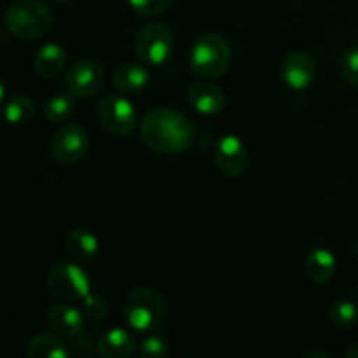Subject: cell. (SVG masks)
I'll return each instance as SVG.
<instances>
[{
  "mask_svg": "<svg viewBox=\"0 0 358 358\" xmlns=\"http://www.w3.org/2000/svg\"><path fill=\"white\" fill-rule=\"evenodd\" d=\"M341 73L350 86L358 87V48H350L343 55Z\"/></svg>",
  "mask_w": 358,
  "mask_h": 358,
  "instance_id": "484cf974",
  "label": "cell"
},
{
  "mask_svg": "<svg viewBox=\"0 0 358 358\" xmlns=\"http://www.w3.org/2000/svg\"><path fill=\"white\" fill-rule=\"evenodd\" d=\"M6 27L20 41H35L51 30L55 13L44 0H14L6 10Z\"/></svg>",
  "mask_w": 358,
  "mask_h": 358,
  "instance_id": "7a4b0ae2",
  "label": "cell"
},
{
  "mask_svg": "<svg viewBox=\"0 0 358 358\" xmlns=\"http://www.w3.org/2000/svg\"><path fill=\"white\" fill-rule=\"evenodd\" d=\"M3 103H6V87H3L2 80H0V110H2Z\"/></svg>",
  "mask_w": 358,
  "mask_h": 358,
  "instance_id": "f1b7e54d",
  "label": "cell"
},
{
  "mask_svg": "<svg viewBox=\"0 0 358 358\" xmlns=\"http://www.w3.org/2000/svg\"><path fill=\"white\" fill-rule=\"evenodd\" d=\"M346 358H358V341L350 346L348 352H346Z\"/></svg>",
  "mask_w": 358,
  "mask_h": 358,
  "instance_id": "83f0119b",
  "label": "cell"
},
{
  "mask_svg": "<svg viewBox=\"0 0 358 358\" xmlns=\"http://www.w3.org/2000/svg\"><path fill=\"white\" fill-rule=\"evenodd\" d=\"M317 62L310 52L304 51L289 52L280 66L283 84L292 91L308 90L317 79Z\"/></svg>",
  "mask_w": 358,
  "mask_h": 358,
  "instance_id": "30bf717a",
  "label": "cell"
},
{
  "mask_svg": "<svg viewBox=\"0 0 358 358\" xmlns=\"http://www.w3.org/2000/svg\"><path fill=\"white\" fill-rule=\"evenodd\" d=\"M329 318L339 329H348L358 322V308L352 301H338L329 308Z\"/></svg>",
  "mask_w": 358,
  "mask_h": 358,
  "instance_id": "7402d4cb",
  "label": "cell"
},
{
  "mask_svg": "<svg viewBox=\"0 0 358 358\" xmlns=\"http://www.w3.org/2000/svg\"><path fill=\"white\" fill-rule=\"evenodd\" d=\"M28 358H69V348L56 332H42L28 345Z\"/></svg>",
  "mask_w": 358,
  "mask_h": 358,
  "instance_id": "d6986e66",
  "label": "cell"
},
{
  "mask_svg": "<svg viewBox=\"0 0 358 358\" xmlns=\"http://www.w3.org/2000/svg\"><path fill=\"white\" fill-rule=\"evenodd\" d=\"M96 352L100 358H131L136 352V341L131 332L114 327L98 339Z\"/></svg>",
  "mask_w": 358,
  "mask_h": 358,
  "instance_id": "5bb4252c",
  "label": "cell"
},
{
  "mask_svg": "<svg viewBox=\"0 0 358 358\" xmlns=\"http://www.w3.org/2000/svg\"><path fill=\"white\" fill-rule=\"evenodd\" d=\"M52 2H58V3H63V2H70V0H52Z\"/></svg>",
  "mask_w": 358,
  "mask_h": 358,
  "instance_id": "f546056e",
  "label": "cell"
},
{
  "mask_svg": "<svg viewBox=\"0 0 358 358\" xmlns=\"http://www.w3.org/2000/svg\"><path fill=\"white\" fill-rule=\"evenodd\" d=\"M357 257H358V245H357Z\"/></svg>",
  "mask_w": 358,
  "mask_h": 358,
  "instance_id": "1f68e13d",
  "label": "cell"
},
{
  "mask_svg": "<svg viewBox=\"0 0 358 358\" xmlns=\"http://www.w3.org/2000/svg\"><path fill=\"white\" fill-rule=\"evenodd\" d=\"M357 299H358V287H357Z\"/></svg>",
  "mask_w": 358,
  "mask_h": 358,
  "instance_id": "4dcf8cb0",
  "label": "cell"
},
{
  "mask_svg": "<svg viewBox=\"0 0 358 358\" xmlns=\"http://www.w3.org/2000/svg\"><path fill=\"white\" fill-rule=\"evenodd\" d=\"M166 306L159 292L147 287L135 289L124 301L122 318L129 329L140 334H152L163 324Z\"/></svg>",
  "mask_w": 358,
  "mask_h": 358,
  "instance_id": "277c9868",
  "label": "cell"
},
{
  "mask_svg": "<svg viewBox=\"0 0 358 358\" xmlns=\"http://www.w3.org/2000/svg\"><path fill=\"white\" fill-rule=\"evenodd\" d=\"M140 358H170V346L159 334H150L138 346Z\"/></svg>",
  "mask_w": 358,
  "mask_h": 358,
  "instance_id": "603a6c76",
  "label": "cell"
},
{
  "mask_svg": "<svg viewBox=\"0 0 358 358\" xmlns=\"http://www.w3.org/2000/svg\"><path fill=\"white\" fill-rule=\"evenodd\" d=\"M142 142L159 154H178L191 147L194 128L180 112L168 107H157L147 112L140 122Z\"/></svg>",
  "mask_w": 358,
  "mask_h": 358,
  "instance_id": "6da1fadb",
  "label": "cell"
},
{
  "mask_svg": "<svg viewBox=\"0 0 358 358\" xmlns=\"http://www.w3.org/2000/svg\"><path fill=\"white\" fill-rule=\"evenodd\" d=\"M66 66V52L59 44H45L34 58V69L42 79H52L59 76Z\"/></svg>",
  "mask_w": 358,
  "mask_h": 358,
  "instance_id": "2e32d148",
  "label": "cell"
},
{
  "mask_svg": "<svg viewBox=\"0 0 358 358\" xmlns=\"http://www.w3.org/2000/svg\"><path fill=\"white\" fill-rule=\"evenodd\" d=\"M189 101L203 115H217L226 105L224 91L212 80L199 79L189 86Z\"/></svg>",
  "mask_w": 358,
  "mask_h": 358,
  "instance_id": "7c38bea8",
  "label": "cell"
},
{
  "mask_svg": "<svg viewBox=\"0 0 358 358\" xmlns=\"http://www.w3.org/2000/svg\"><path fill=\"white\" fill-rule=\"evenodd\" d=\"M303 358H332V357L329 355V353L322 352V350H311V352H308Z\"/></svg>",
  "mask_w": 358,
  "mask_h": 358,
  "instance_id": "4316f807",
  "label": "cell"
},
{
  "mask_svg": "<svg viewBox=\"0 0 358 358\" xmlns=\"http://www.w3.org/2000/svg\"><path fill=\"white\" fill-rule=\"evenodd\" d=\"M76 112V96L70 93H56L45 101L44 115L49 122L58 124V122L69 121Z\"/></svg>",
  "mask_w": 358,
  "mask_h": 358,
  "instance_id": "44dd1931",
  "label": "cell"
},
{
  "mask_svg": "<svg viewBox=\"0 0 358 358\" xmlns=\"http://www.w3.org/2000/svg\"><path fill=\"white\" fill-rule=\"evenodd\" d=\"M231 59H233L231 45L222 35L203 34L192 44L189 65L198 79L213 80L227 72Z\"/></svg>",
  "mask_w": 358,
  "mask_h": 358,
  "instance_id": "3957f363",
  "label": "cell"
},
{
  "mask_svg": "<svg viewBox=\"0 0 358 358\" xmlns=\"http://www.w3.org/2000/svg\"><path fill=\"white\" fill-rule=\"evenodd\" d=\"M133 51L145 66H163L175 51V35L161 21L143 24L135 35Z\"/></svg>",
  "mask_w": 358,
  "mask_h": 358,
  "instance_id": "5b68a950",
  "label": "cell"
},
{
  "mask_svg": "<svg viewBox=\"0 0 358 358\" xmlns=\"http://www.w3.org/2000/svg\"><path fill=\"white\" fill-rule=\"evenodd\" d=\"M37 112V105L27 94H14L9 100H6L2 107V117L6 122L13 126H24L31 122Z\"/></svg>",
  "mask_w": 358,
  "mask_h": 358,
  "instance_id": "ffe728a7",
  "label": "cell"
},
{
  "mask_svg": "<svg viewBox=\"0 0 358 358\" xmlns=\"http://www.w3.org/2000/svg\"><path fill=\"white\" fill-rule=\"evenodd\" d=\"M150 73L143 63H121L112 72V84L121 94H138L149 86Z\"/></svg>",
  "mask_w": 358,
  "mask_h": 358,
  "instance_id": "4fadbf2b",
  "label": "cell"
},
{
  "mask_svg": "<svg viewBox=\"0 0 358 358\" xmlns=\"http://www.w3.org/2000/svg\"><path fill=\"white\" fill-rule=\"evenodd\" d=\"M83 303H84L83 304L84 315H86L87 318H91V320H96V322L105 320L108 311H110L107 299H105L103 296H98V294L96 296H94V294H90Z\"/></svg>",
  "mask_w": 358,
  "mask_h": 358,
  "instance_id": "d4e9b609",
  "label": "cell"
},
{
  "mask_svg": "<svg viewBox=\"0 0 358 358\" xmlns=\"http://www.w3.org/2000/svg\"><path fill=\"white\" fill-rule=\"evenodd\" d=\"M49 324L52 331L62 338H77L84 331V317L77 308L70 304H55L49 310Z\"/></svg>",
  "mask_w": 358,
  "mask_h": 358,
  "instance_id": "9a60e30c",
  "label": "cell"
},
{
  "mask_svg": "<svg viewBox=\"0 0 358 358\" xmlns=\"http://www.w3.org/2000/svg\"><path fill=\"white\" fill-rule=\"evenodd\" d=\"M66 252L76 262H91L98 255L100 241L91 231L73 229L66 236Z\"/></svg>",
  "mask_w": 358,
  "mask_h": 358,
  "instance_id": "ac0fdd59",
  "label": "cell"
},
{
  "mask_svg": "<svg viewBox=\"0 0 358 358\" xmlns=\"http://www.w3.org/2000/svg\"><path fill=\"white\" fill-rule=\"evenodd\" d=\"M128 3L138 16L154 17L166 10L171 6V0H128Z\"/></svg>",
  "mask_w": 358,
  "mask_h": 358,
  "instance_id": "cb8c5ba5",
  "label": "cell"
},
{
  "mask_svg": "<svg viewBox=\"0 0 358 358\" xmlns=\"http://www.w3.org/2000/svg\"><path fill=\"white\" fill-rule=\"evenodd\" d=\"M105 69L96 59L84 58L72 63L66 70L65 86L76 98H91L103 87Z\"/></svg>",
  "mask_w": 358,
  "mask_h": 358,
  "instance_id": "ba28073f",
  "label": "cell"
},
{
  "mask_svg": "<svg viewBox=\"0 0 358 358\" xmlns=\"http://www.w3.org/2000/svg\"><path fill=\"white\" fill-rule=\"evenodd\" d=\"M96 114L101 126L115 136L131 135L138 124L135 107L122 94H107L101 98Z\"/></svg>",
  "mask_w": 358,
  "mask_h": 358,
  "instance_id": "52a82bcc",
  "label": "cell"
},
{
  "mask_svg": "<svg viewBox=\"0 0 358 358\" xmlns=\"http://www.w3.org/2000/svg\"><path fill=\"white\" fill-rule=\"evenodd\" d=\"M87 149H90V135H87L86 128L76 124V122L63 126L56 133L51 143L52 157L65 166L76 164L77 161L83 159Z\"/></svg>",
  "mask_w": 358,
  "mask_h": 358,
  "instance_id": "9c48e42d",
  "label": "cell"
},
{
  "mask_svg": "<svg viewBox=\"0 0 358 358\" xmlns=\"http://www.w3.org/2000/svg\"><path fill=\"white\" fill-rule=\"evenodd\" d=\"M247 145L234 135H224L213 150V161L226 177H240L248 168Z\"/></svg>",
  "mask_w": 358,
  "mask_h": 358,
  "instance_id": "8fae6325",
  "label": "cell"
},
{
  "mask_svg": "<svg viewBox=\"0 0 358 358\" xmlns=\"http://www.w3.org/2000/svg\"><path fill=\"white\" fill-rule=\"evenodd\" d=\"M48 287L52 296L65 303L84 301L91 294L90 276L79 264L72 262L55 266L48 275Z\"/></svg>",
  "mask_w": 358,
  "mask_h": 358,
  "instance_id": "8992f818",
  "label": "cell"
},
{
  "mask_svg": "<svg viewBox=\"0 0 358 358\" xmlns=\"http://www.w3.org/2000/svg\"><path fill=\"white\" fill-rule=\"evenodd\" d=\"M304 269L311 282L327 283L336 275V257L327 248H313L304 259Z\"/></svg>",
  "mask_w": 358,
  "mask_h": 358,
  "instance_id": "e0dca14e",
  "label": "cell"
}]
</instances>
